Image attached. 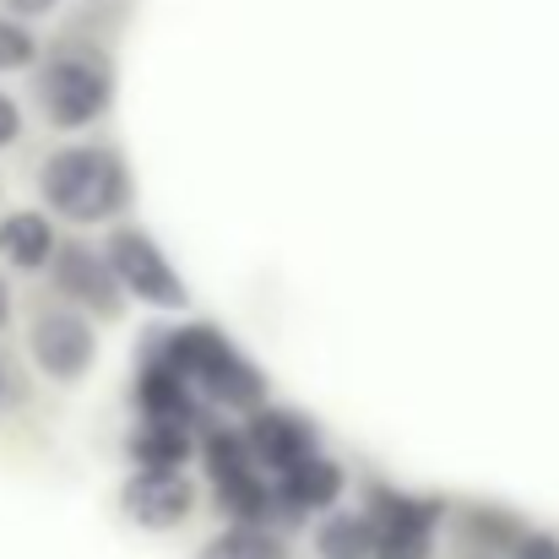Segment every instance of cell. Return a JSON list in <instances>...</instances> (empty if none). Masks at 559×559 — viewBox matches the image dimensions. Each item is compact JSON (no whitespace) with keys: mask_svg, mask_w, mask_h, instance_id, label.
I'll use <instances>...</instances> for the list:
<instances>
[{"mask_svg":"<svg viewBox=\"0 0 559 559\" xmlns=\"http://www.w3.org/2000/svg\"><path fill=\"white\" fill-rule=\"evenodd\" d=\"M153 337H158L153 348L186 374L201 396H212L223 407H245V413L261 407L266 380H261V370L245 354H234L223 343V332H212V326H180V332H153Z\"/></svg>","mask_w":559,"mask_h":559,"instance_id":"1","label":"cell"},{"mask_svg":"<svg viewBox=\"0 0 559 559\" xmlns=\"http://www.w3.org/2000/svg\"><path fill=\"white\" fill-rule=\"evenodd\" d=\"M38 186H44V201L60 217H71V223H104L131 195L126 164L109 147H66V153H55Z\"/></svg>","mask_w":559,"mask_h":559,"instance_id":"2","label":"cell"},{"mask_svg":"<svg viewBox=\"0 0 559 559\" xmlns=\"http://www.w3.org/2000/svg\"><path fill=\"white\" fill-rule=\"evenodd\" d=\"M38 98L55 126H66V131L93 126L115 98V71L98 49H60L38 76Z\"/></svg>","mask_w":559,"mask_h":559,"instance_id":"3","label":"cell"},{"mask_svg":"<svg viewBox=\"0 0 559 559\" xmlns=\"http://www.w3.org/2000/svg\"><path fill=\"white\" fill-rule=\"evenodd\" d=\"M109 266H115L120 288H126V294H136L142 305L180 310V305L190 299L186 283H180V272H175V266H169V255L158 250V239H153V234H142V228H120V234L109 239Z\"/></svg>","mask_w":559,"mask_h":559,"instance_id":"4","label":"cell"},{"mask_svg":"<svg viewBox=\"0 0 559 559\" xmlns=\"http://www.w3.org/2000/svg\"><path fill=\"white\" fill-rule=\"evenodd\" d=\"M440 500L413 495H374V559H429V538L440 527Z\"/></svg>","mask_w":559,"mask_h":559,"instance_id":"5","label":"cell"},{"mask_svg":"<svg viewBox=\"0 0 559 559\" xmlns=\"http://www.w3.org/2000/svg\"><path fill=\"white\" fill-rule=\"evenodd\" d=\"M33 365L55 380H82L93 365V326L71 310H44L33 321Z\"/></svg>","mask_w":559,"mask_h":559,"instance_id":"6","label":"cell"},{"mask_svg":"<svg viewBox=\"0 0 559 559\" xmlns=\"http://www.w3.org/2000/svg\"><path fill=\"white\" fill-rule=\"evenodd\" d=\"M126 516L136 527H153V533H169L180 527L195 506V489L186 484V473H164V467H142L131 484H126Z\"/></svg>","mask_w":559,"mask_h":559,"instance_id":"7","label":"cell"},{"mask_svg":"<svg viewBox=\"0 0 559 559\" xmlns=\"http://www.w3.org/2000/svg\"><path fill=\"white\" fill-rule=\"evenodd\" d=\"M245 440H250L255 462H261L266 473H277V478L316 456V429H310L299 413H283V407L255 413V418H250V429H245Z\"/></svg>","mask_w":559,"mask_h":559,"instance_id":"8","label":"cell"},{"mask_svg":"<svg viewBox=\"0 0 559 559\" xmlns=\"http://www.w3.org/2000/svg\"><path fill=\"white\" fill-rule=\"evenodd\" d=\"M55 277H60V288H66L71 299L93 305L98 316H115V310H120V277H115V266H109L104 255H93L87 245H60V250H55Z\"/></svg>","mask_w":559,"mask_h":559,"instance_id":"9","label":"cell"},{"mask_svg":"<svg viewBox=\"0 0 559 559\" xmlns=\"http://www.w3.org/2000/svg\"><path fill=\"white\" fill-rule=\"evenodd\" d=\"M195 385H190L186 374L175 370L158 348L147 354V370L136 380V396H142V413L147 418H158V424H195V396H190Z\"/></svg>","mask_w":559,"mask_h":559,"instance_id":"10","label":"cell"},{"mask_svg":"<svg viewBox=\"0 0 559 559\" xmlns=\"http://www.w3.org/2000/svg\"><path fill=\"white\" fill-rule=\"evenodd\" d=\"M337 495H343V467L326 462V456L299 462L294 473H283V489H277V500L288 506V516L294 511H326V506H337Z\"/></svg>","mask_w":559,"mask_h":559,"instance_id":"11","label":"cell"},{"mask_svg":"<svg viewBox=\"0 0 559 559\" xmlns=\"http://www.w3.org/2000/svg\"><path fill=\"white\" fill-rule=\"evenodd\" d=\"M55 228H49V217H38V212H11L5 223H0V255L11 261V266H22V272H38V266H49L55 261Z\"/></svg>","mask_w":559,"mask_h":559,"instance_id":"12","label":"cell"},{"mask_svg":"<svg viewBox=\"0 0 559 559\" xmlns=\"http://www.w3.org/2000/svg\"><path fill=\"white\" fill-rule=\"evenodd\" d=\"M131 456H136V467L180 473L190 456V429L186 424H158V418H147V424L131 435Z\"/></svg>","mask_w":559,"mask_h":559,"instance_id":"13","label":"cell"},{"mask_svg":"<svg viewBox=\"0 0 559 559\" xmlns=\"http://www.w3.org/2000/svg\"><path fill=\"white\" fill-rule=\"evenodd\" d=\"M217 506H223L234 522H266L272 506H283V500H277V489L266 484V473L255 467V473H245V478L217 484Z\"/></svg>","mask_w":559,"mask_h":559,"instance_id":"14","label":"cell"},{"mask_svg":"<svg viewBox=\"0 0 559 559\" xmlns=\"http://www.w3.org/2000/svg\"><path fill=\"white\" fill-rule=\"evenodd\" d=\"M201 559H288L283 549V538L277 533H266L261 522H239V527H228L223 538H212Z\"/></svg>","mask_w":559,"mask_h":559,"instance_id":"15","label":"cell"},{"mask_svg":"<svg viewBox=\"0 0 559 559\" xmlns=\"http://www.w3.org/2000/svg\"><path fill=\"white\" fill-rule=\"evenodd\" d=\"M321 559H374V522L370 516H332L316 538Z\"/></svg>","mask_w":559,"mask_h":559,"instance_id":"16","label":"cell"},{"mask_svg":"<svg viewBox=\"0 0 559 559\" xmlns=\"http://www.w3.org/2000/svg\"><path fill=\"white\" fill-rule=\"evenodd\" d=\"M201 451H206V473H212V484H228V478H245V473L261 467L255 451H250V440L234 435V429H212Z\"/></svg>","mask_w":559,"mask_h":559,"instance_id":"17","label":"cell"},{"mask_svg":"<svg viewBox=\"0 0 559 559\" xmlns=\"http://www.w3.org/2000/svg\"><path fill=\"white\" fill-rule=\"evenodd\" d=\"M33 55H38L33 33H27L22 22H5V16H0V71H16V66H27Z\"/></svg>","mask_w":559,"mask_h":559,"instance_id":"18","label":"cell"},{"mask_svg":"<svg viewBox=\"0 0 559 559\" xmlns=\"http://www.w3.org/2000/svg\"><path fill=\"white\" fill-rule=\"evenodd\" d=\"M511 555L516 559H559V538L555 533H522Z\"/></svg>","mask_w":559,"mask_h":559,"instance_id":"19","label":"cell"},{"mask_svg":"<svg viewBox=\"0 0 559 559\" xmlns=\"http://www.w3.org/2000/svg\"><path fill=\"white\" fill-rule=\"evenodd\" d=\"M16 131H22V109L0 93V147H5V142H16Z\"/></svg>","mask_w":559,"mask_h":559,"instance_id":"20","label":"cell"},{"mask_svg":"<svg viewBox=\"0 0 559 559\" xmlns=\"http://www.w3.org/2000/svg\"><path fill=\"white\" fill-rule=\"evenodd\" d=\"M5 5H11L16 16H44V11H55L60 0H5Z\"/></svg>","mask_w":559,"mask_h":559,"instance_id":"21","label":"cell"},{"mask_svg":"<svg viewBox=\"0 0 559 559\" xmlns=\"http://www.w3.org/2000/svg\"><path fill=\"white\" fill-rule=\"evenodd\" d=\"M5 316H11V299H5V283H0V326H5Z\"/></svg>","mask_w":559,"mask_h":559,"instance_id":"22","label":"cell"}]
</instances>
